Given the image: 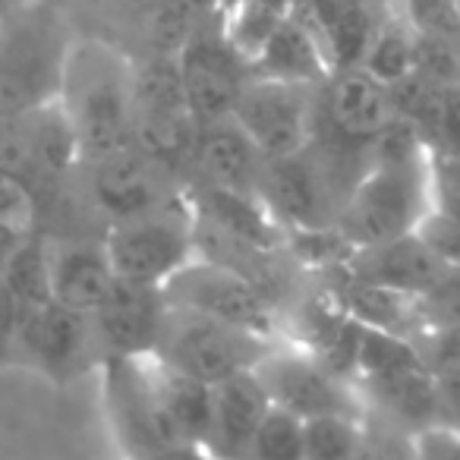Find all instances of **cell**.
<instances>
[{
  "label": "cell",
  "instance_id": "1",
  "mask_svg": "<svg viewBox=\"0 0 460 460\" xmlns=\"http://www.w3.org/2000/svg\"><path fill=\"white\" fill-rule=\"evenodd\" d=\"M133 64L104 41H73L58 102L76 129L83 161L133 146Z\"/></svg>",
  "mask_w": 460,
  "mask_h": 460
},
{
  "label": "cell",
  "instance_id": "2",
  "mask_svg": "<svg viewBox=\"0 0 460 460\" xmlns=\"http://www.w3.org/2000/svg\"><path fill=\"white\" fill-rule=\"evenodd\" d=\"M76 35L48 0H26L0 22V117L58 102Z\"/></svg>",
  "mask_w": 460,
  "mask_h": 460
},
{
  "label": "cell",
  "instance_id": "3",
  "mask_svg": "<svg viewBox=\"0 0 460 460\" xmlns=\"http://www.w3.org/2000/svg\"><path fill=\"white\" fill-rule=\"evenodd\" d=\"M199 123L186 102L177 54H155L133 64V148L161 171L192 161Z\"/></svg>",
  "mask_w": 460,
  "mask_h": 460
},
{
  "label": "cell",
  "instance_id": "4",
  "mask_svg": "<svg viewBox=\"0 0 460 460\" xmlns=\"http://www.w3.org/2000/svg\"><path fill=\"white\" fill-rule=\"evenodd\" d=\"M278 341H265L243 328L224 325L192 309L167 303L155 359L205 385H217L240 372H252Z\"/></svg>",
  "mask_w": 460,
  "mask_h": 460
},
{
  "label": "cell",
  "instance_id": "5",
  "mask_svg": "<svg viewBox=\"0 0 460 460\" xmlns=\"http://www.w3.org/2000/svg\"><path fill=\"white\" fill-rule=\"evenodd\" d=\"M422 215H426V164H369V171L357 180L347 202L341 205L334 230L353 252L413 234Z\"/></svg>",
  "mask_w": 460,
  "mask_h": 460
},
{
  "label": "cell",
  "instance_id": "6",
  "mask_svg": "<svg viewBox=\"0 0 460 460\" xmlns=\"http://www.w3.org/2000/svg\"><path fill=\"white\" fill-rule=\"evenodd\" d=\"M171 306L192 309L224 325L243 328L265 341H281V309L243 271L205 256H192L171 281L161 288Z\"/></svg>",
  "mask_w": 460,
  "mask_h": 460
},
{
  "label": "cell",
  "instance_id": "7",
  "mask_svg": "<svg viewBox=\"0 0 460 460\" xmlns=\"http://www.w3.org/2000/svg\"><path fill=\"white\" fill-rule=\"evenodd\" d=\"M104 250L117 278L164 288L196 256V215L171 202L152 215L111 224Z\"/></svg>",
  "mask_w": 460,
  "mask_h": 460
},
{
  "label": "cell",
  "instance_id": "8",
  "mask_svg": "<svg viewBox=\"0 0 460 460\" xmlns=\"http://www.w3.org/2000/svg\"><path fill=\"white\" fill-rule=\"evenodd\" d=\"M256 378L262 382L271 407H281L300 420L315 416H366V403L359 397L357 382L338 376L313 350L303 344L278 341L265 359L256 366Z\"/></svg>",
  "mask_w": 460,
  "mask_h": 460
},
{
  "label": "cell",
  "instance_id": "9",
  "mask_svg": "<svg viewBox=\"0 0 460 460\" xmlns=\"http://www.w3.org/2000/svg\"><path fill=\"white\" fill-rule=\"evenodd\" d=\"M230 117L250 136L265 161L290 158L306 152L315 139L319 85L250 76Z\"/></svg>",
  "mask_w": 460,
  "mask_h": 460
},
{
  "label": "cell",
  "instance_id": "10",
  "mask_svg": "<svg viewBox=\"0 0 460 460\" xmlns=\"http://www.w3.org/2000/svg\"><path fill=\"white\" fill-rule=\"evenodd\" d=\"M102 359L92 315L73 313L60 303L22 313L13 363L29 366L54 385H66L83 372L102 366Z\"/></svg>",
  "mask_w": 460,
  "mask_h": 460
},
{
  "label": "cell",
  "instance_id": "11",
  "mask_svg": "<svg viewBox=\"0 0 460 460\" xmlns=\"http://www.w3.org/2000/svg\"><path fill=\"white\" fill-rule=\"evenodd\" d=\"M104 416L123 460H139L155 447L171 445V435L155 401L148 357H108L102 366Z\"/></svg>",
  "mask_w": 460,
  "mask_h": 460
},
{
  "label": "cell",
  "instance_id": "12",
  "mask_svg": "<svg viewBox=\"0 0 460 460\" xmlns=\"http://www.w3.org/2000/svg\"><path fill=\"white\" fill-rule=\"evenodd\" d=\"M186 102L199 127L227 120L234 114L243 85L250 83V64L230 48L221 26L196 29L177 51Z\"/></svg>",
  "mask_w": 460,
  "mask_h": 460
},
{
  "label": "cell",
  "instance_id": "13",
  "mask_svg": "<svg viewBox=\"0 0 460 460\" xmlns=\"http://www.w3.org/2000/svg\"><path fill=\"white\" fill-rule=\"evenodd\" d=\"M79 167L85 171V196L92 208L108 221V227L171 205L164 196V180H161L164 171L133 146L104 155V158L83 161Z\"/></svg>",
  "mask_w": 460,
  "mask_h": 460
},
{
  "label": "cell",
  "instance_id": "14",
  "mask_svg": "<svg viewBox=\"0 0 460 460\" xmlns=\"http://www.w3.org/2000/svg\"><path fill=\"white\" fill-rule=\"evenodd\" d=\"M164 315L167 300L161 288L114 278L102 306L92 313L102 357H155Z\"/></svg>",
  "mask_w": 460,
  "mask_h": 460
},
{
  "label": "cell",
  "instance_id": "15",
  "mask_svg": "<svg viewBox=\"0 0 460 460\" xmlns=\"http://www.w3.org/2000/svg\"><path fill=\"white\" fill-rule=\"evenodd\" d=\"M391 117H394L391 89L366 66L334 70L319 92V120H325L328 133L350 146L369 148Z\"/></svg>",
  "mask_w": 460,
  "mask_h": 460
},
{
  "label": "cell",
  "instance_id": "16",
  "mask_svg": "<svg viewBox=\"0 0 460 460\" xmlns=\"http://www.w3.org/2000/svg\"><path fill=\"white\" fill-rule=\"evenodd\" d=\"M48 256H51V288L54 303L73 309V313L92 315L114 284L108 250L102 237L85 234H45Z\"/></svg>",
  "mask_w": 460,
  "mask_h": 460
},
{
  "label": "cell",
  "instance_id": "17",
  "mask_svg": "<svg viewBox=\"0 0 460 460\" xmlns=\"http://www.w3.org/2000/svg\"><path fill=\"white\" fill-rule=\"evenodd\" d=\"M344 271L359 281L382 284V288L401 290L410 296H426L429 290H435L447 269L416 234H403L397 240L378 246H366V250H353L344 262Z\"/></svg>",
  "mask_w": 460,
  "mask_h": 460
},
{
  "label": "cell",
  "instance_id": "18",
  "mask_svg": "<svg viewBox=\"0 0 460 460\" xmlns=\"http://www.w3.org/2000/svg\"><path fill=\"white\" fill-rule=\"evenodd\" d=\"M269 410L271 401L256 372H240V376L224 378L215 385L211 426L202 447L215 460H246Z\"/></svg>",
  "mask_w": 460,
  "mask_h": 460
},
{
  "label": "cell",
  "instance_id": "19",
  "mask_svg": "<svg viewBox=\"0 0 460 460\" xmlns=\"http://www.w3.org/2000/svg\"><path fill=\"white\" fill-rule=\"evenodd\" d=\"M262 152L252 146V139L237 127L234 117L227 120L199 127V139L192 148L196 173L202 177V186L234 192H256V180L262 171Z\"/></svg>",
  "mask_w": 460,
  "mask_h": 460
},
{
  "label": "cell",
  "instance_id": "20",
  "mask_svg": "<svg viewBox=\"0 0 460 460\" xmlns=\"http://www.w3.org/2000/svg\"><path fill=\"white\" fill-rule=\"evenodd\" d=\"M148 376H152L155 401H158L161 420L173 441L205 445L211 426V403H215V385L196 382L183 372L171 369L161 359L148 357Z\"/></svg>",
  "mask_w": 460,
  "mask_h": 460
},
{
  "label": "cell",
  "instance_id": "21",
  "mask_svg": "<svg viewBox=\"0 0 460 460\" xmlns=\"http://www.w3.org/2000/svg\"><path fill=\"white\" fill-rule=\"evenodd\" d=\"M334 300H338V306L363 328L401 334V338H410V341H416L426 332L420 296L401 294V290L382 288V284H372V281H359V278L347 275V271H344V281H341L338 294H334Z\"/></svg>",
  "mask_w": 460,
  "mask_h": 460
},
{
  "label": "cell",
  "instance_id": "22",
  "mask_svg": "<svg viewBox=\"0 0 460 460\" xmlns=\"http://www.w3.org/2000/svg\"><path fill=\"white\" fill-rule=\"evenodd\" d=\"M290 13V0H230V13L221 22L224 35H227L230 48L250 64L259 60L271 35L278 32Z\"/></svg>",
  "mask_w": 460,
  "mask_h": 460
},
{
  "label": "cell",
  "instance_id": "23",
  "mask_svg": "<svg viewBox=\"0 0 460 460\" xmlns=\"http://www.w3.org/2000/svg\"><path fill=\"white\" fill-rule=\"evenodd\" d=\"M0 278H4V284L10 288V294L16 296L22 313L54 303L51 256H48V237L41 230H32V234L22 237V243L16 246L10 262L4 265Z\"/></svg>",
  "mask_w": 460,
  "mask_h": 460
},
{
  "label": "cell",
  "instance_id": "24",
  "mask_svg": "<svg viewBox=\"0 0 460 460\" xmlns=\"http://www.w3.org/2000/svg\"><path fill=\"white\" fill-rule=\"evenodd\" d=\"M359 66H366L372 76L382 79L388 89L413 76V29L401 20L397 10H388L378 20V29Z\"/></svg>",
  "mask_w": 460,
  "mask_h": 460
},
{
  "label": "cell",
  "instance_id": "25",
  "mask_svg": "<svg viewBox=\"0 0 460 460\" xmlns=\"http://www.w3.org/2000/svg\"><path fill=\"white\" fill-rule=\"evenodd\" d=\"M363 416H315L303 429V460H353Z\"/></svg>",
  "mask_w": 460,
  "mask_h": 460
},
{
  "label": "cell",
  "instance_id": "26",
  "mask_svg": "<svg viewBox=\"0 0 460 460\" xmlns=\"http://www.w3.org/2000/svg\"><path fill=\"white\" fill-rule=\"evenodd\" d=\"M303 429L306 420L271 407L256 432L246 460H303Z\"/></svg>",
  "mask_w": 460,
  "mask_h": 460
},
{
  "label": "cell",
  "instance_id": "27",
  "mask_svg": "<svg viewBox=\"0 0 460 460\" xmlns=\"http://www.w3.org/2000/svg\"><path fill=\"white\" fill-rule=\"evenodd\" d=\"M397 13L413 29V35L460 45V7L457 0H397Z\"/></svg>",
  "mask_w": 460,
  "mask_h": 460
},
{
  "label": "cell",
  "instance_id": "28",
  "mask_svg": "<svg viewBox=\"0 0 460 460\" xmlns=\"http://www.w3.org/2000/svg\"><path fill=\"white\" fill-rule=\"evenodd\" d=\"M426 211L460 221V158L429 148L426 158Z\"/></svg>",
  "mask_w": 460,
  "mask_h": 460
},
{
  "label": "cell",
  "instance_id": "29",
  "mask_svg": "<svg viewBox=\"0 0 460 460\" xmlns=\"http://www.w3.org/2000/svg\"><path fill=\"white\" fill-rule=\"evenodd\" d=\"M0 173L22 180L35 192V152L29 114L0 117Z\"/></svg>",
  "mask_w": 460,
  "mask_h": 460
},
{
  "label": "cell",
  "instance_id": "30",
  "mask_svg": "<svg viewBox=\"0 0 460 460\" xmlns=\"http://www.w3.org/2000/svg\"><path fill=\"white\" fill-rule=\"evenodd\" d=\"M353 460H413V435L382 416L366 413Z\"/></svg>",
  "mask_w": 460,
  "mask_h": 460
},
{
  "label": "cell",
  "instance_id": "31",
  "mask_svg": "<svg viewBox=\"0 0 460 460\" xmlns=\"http://www.w3.org/2000/svg\"><path fill=\"white\" fill-rule=\"evenodd\" d=\"M0 224L32 234L39 230V199L22 180L0 173Z\"/></svg>",
  "mask_w": 460,
  "mask_h": 460
},
{
  "label": "cell",
  "instance_id": "32",
  "mask_svg": "<svg viewBox=\"0 0 460 460\" xmlns=\"http://www.w3.org/2000/svg\"><path fill=\"white\" fill-rule=\"evenodd\" d=\"M422 306V325L426 332L438 328H457L460 325V269H451L445 281L435 290H429L420 300Z\"/></svg>",
  "mask_w": 460,
  "mask_h": 460
},
{
  "label": "cell",
  "instance_id": "33",
  "mask_svg": "<svg viewBox=\"0 0 460 460\" xmlns=\"http://www.w3.org/2000/svg\"><path fill=\"white\" fill-rule=\"evenodd\" d=\"M413 234L447 265V269H460V221L435 215V211H426V215L420 217V224H416Z\"/></svg>",
  "mask_w": 460,
  "mask_h": 460
},
{
  "label": "cell",
  "instance_id": "34",
  "mask_svg": "<svg viewBox=\"0 0 460 460\" xmlns=\"http://www.w3.org/2000/svg\"><path fill=\"white\" fill-rule=\"evenodd\" d=\"M429 148H441V152L460 158V85H445L441 92L438 120H435Z\"/></svg>",
  "mask_w": 460,
  "mask_h": 460
},
{
  "label": "cell",
  "instance_id": "35",
  "mask_svg": "<svg viewBox=\"0 0 460 460\" xmlns=\"http://www.w3.org/2000/svg\"><path fill=\"white\" fill-rule=\"evenodd\" d=\"M413 460H460V429L435 422L413 432Z\"/></svg>",
  "mask_w": 460,
  "mask_h": 460
},
{
  "label": "cell",
  "instance_id": "36",
  "mask_svg": "<svg viewBox=\"0 0 460 460\" xmlns=\"http://www.w3.org/2000/svg\"><path fill=\"white\" fill-rule=\"evenodd\" d=\"M22 309L16 303V296L10 294V288L0 278V369L4 366H13V347L16 334H20Z\"/></svg>",
  "mask_w": 460,
  "mask_h": 460
},
{
  "label": "cell",
  "instance_id": "37",
  "mask_svg": "<svg viewBox=\"0 0 460 460\" xmlns=\"http://www.w3.org/2000/svg\"><path fill=\"white\" fill-rule=\"evenodd\" d=\"M435 391H438V410L445 426L460 429V366L435 369Z\"/></svg>",
  "mask_w": 460,
  "mask_h": 460
},
{
  "label": "cell",
  "instance_id": "38",
  "mask_svg": "<svg viewBox=\"0 0 460 460\" xmlns=\"http://www.w3.org/2000/svg\"><path fill=\"white\" fill-rule=\"evenodd\" d=\"M139 460H215L202 445H190V441H171V445L155 447L152 454Z\"/></svg>",
  "mask_w": 460,
  "mask_h": 460
},
{
  "label": "cell",
  "instance_id": "39",
  "mask_svg": "<svg viewBox=\"0 0 460 460\" xmlns=\"http://www.w3.org/2000/svg\"><path fill=\"white\" fill-rule=\"evenodd\" d=\"M22 237H26V234L7 227V224H0V271H4V265L10 262V256L16 252V246L22 243Z\"/></svg>",
  "mask_w": 460,
  "mask_h": 460
},
{
  "label": "cell",
  "instance_id": "40",
  "mask_svg": "<svg viewBox=\"0 0 460 460\" xmlns=\"http://www.w3.org/2000/svg\"><path fill=\"white\" fill-rule=\"evenodd\" d=\"M22 4H26V0H0V22L7 20L10 13H16V10H20Z\"/></svg>",
  "mask_w": 460,
  "mask_h": 460
},
{
  "label": "cell",
  "instance_id": "41",
  "mask_svg": "<svg viewBox=\"0 0 460 460\" xmlns=\"http://www.w3.org/2000/svg\"><path fill=\"white\" fill-rule=\"evenodd\" d=\"M457 7H460V0H457Z\"/></svg>",
  "mask_w": 460,
  "mask_h": 460
}]
</instances>
